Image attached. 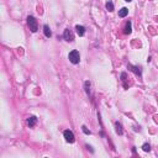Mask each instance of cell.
I'll list each match as a JSON object with an SVG mask.
<instances>
[{
  "mask_svg": "<svg viewBox=\"0 0 158 158\" xmlns=\"http://www.w3.org/2000/svg\"><path fill=\"white\" fill-rule=\"evenodd\" d=\"M63 37H64V40L65 41H68V42H73V41H74V35H73L72 30H69V28H65L64 30Z\"/></svg>",
  "mask_w": 158,
  "mask_h": 158,
  "instance_id": "cell-3",
  "label": "cell"
},
{
  "mask_svg": "<svg viewBox=\"0 0 158 158\" xmlns=\"http://www.w3.org/2000/svg\"><path fill=\"white\" fill-rule=\"evenodd\" d=\"M131 32H132V25H131V21H127L126 25H125V28H124V33L130 35Z\"/></svg>",
  "mask_w": 158,
  "mask_h": 158,
  "instance_id": "cell-6",
  "label": "cell"
},
{
  "mask_svg": "<svg viewBox=\"0 0 158 158\" xmlns=\"http://www.w3.org/2000/svg\"><path fill=\"white\" fill-rule=\"evenodd\" d=\"M127 14H129V9H127V8H122V9L119 11V16H120V17L127 16Z\"/></svg>",
  "mask_w": 158,
  "mask_h": 158,
  "instance_id": "cell-10",
  "label": "cell"
},
{
  "mask_svg": "<svg viewBox=\"0 0 158 158\" xmlns=\"http://www.w3.org/2000/svg\"><path fill=\"white\" fill-rule=\"evenodd\" d=\"M142 149H143L145 152H149V151H151V146H149L148 143H145V145L142 146Z\"/></svg>",
  "mask_w": 158,
  "mask_h": 158,
  "instance_id": "cell-14",
  "label": "cell"
},
{
  "mask_svg": "<svg viewBox=\"0 0 158 158\" xmlns=\"http://www.w3.org/2000/svg\"><path fill=\"white\" fill-rule=\"evenodd\" d=\"M115 127H116V132H117L119 135H122V133H124V131H122V126H121L120 122H115Z\"/></svg>",
  "mask_w": 158,
  "mask_h": 158,
  "instance_id": "cell-11",
  "label": "cell"
},
{
  "mask_svg": "<svg viewBox=\"0 0 158 158\" xmlns=\"http://www.w3.org/2000/svg\"><path fill=\"white\" fill-rule=\"evenodd\" d=\"M75 32H77L79 36H84V33H85V27L82 26V25H77V26H75Z\"/></svg>",
  "mask_w": 158,
  "mask_h": 158,
  "instance_id": "cell-7",
  "label": "cell"
},
{
  "mask_svg": "<svg viewBox=\"0 0 158 158\" xmlns=\"http://www.w3.org/2000/svg\"><path fill=\"white\" fill-rule=\"evenodd\" d=\"M63 135H64V138L67 142H69V143H73L75 141V137L74 135H73V132L71 130H65L64 132H63Z\"/></svg>",
  "mask_w": 158,
  "mask_h": 158,
  "instance_id": "cell-4",
  "label": "cell"
},
{
  "mask_svg": "<svg viewBox=\"0 0 158 158\" xmlns=\"http://www.w3.org/2000/svg\"><path fill=\"white\" fill-rule=\"evenodd\" d=\"M43 32H45V36L48 38L52 36V31H51V28H49L48 25H45V26H43Z\"/></svg>",
  "mask_w": 158,
  "mask_h": 158,
  "instance_id": "cell-9",
  "label": "cell"
},
{
  "mask_svg": "<svg viewBox=\"0 0 158 158\" xmlns=\"http://www.w3.org/2000/svg\"><path fill=\"white\" fill-rule=\"evenodd\" d=\"M125 1H127V3H130V1H131V0H125Z\"/></svg>",
  "mask_w": 158,
  "mask_h": 158,
  "instance_id": "cell-16",
  "label": "cell"
},
{
  "mask_svg": "<svg viewBox=\"0 0 158 158\" xmlns=\"http://www.w3.org/2000/svg\"><path fill=\"white\" fill-rule=\"evenodd\" d=\"M27 26L31 30V32H37L38 30L37 20L35 19L33 16H27Z\"/></svg>",
  "mask_w": 158,
  "mask_h": 158,
  "instance_id": "cell-1",
  "label": "cell"
},
{
  "mask_svg": "<svg viewBox=\"0 0 158 158\" xmlns=\"http://www.w3.org/2000/svg\"><path fill=\"white\" fill-rule=\"evenodd\" d=\"M68 58H69L71 63H73V64H78V63H79V61H80V56H79V52H78V51H75V49H73L72 52H69V55H68Z\"/></svg>",
  "mask_w": 158,
  "mask_h": 158,
  "instance_id": "cell-2",
  "label": "cell"
},
{
  "mask_svg": "<svg viewBox=\"0 0 158 158\" xmlns=\"http://www.w3.org/2000/svg\"><path fill=\"white\" fill-rule=\"evenodd\" d=\"M84 86H85V93H86V94L90 93V83H89L88 80L84 83Z\"/></svg>",
  "mask_w": 158,
  "mask_h": 158,
  "instance_id": "cell-13",
  "label": "cell"
},
{
  "mask_svg": "<svg viewBox=\"0 0 158 158\" xmlns=\"http://www.w3.org/2000/svg\"><path fill=\"white\" fill-rule=\"evenodd\" d=\"M36 122H37V119H36V116H30L27 119V125L30 127H33L35 125H36Z\"/></svg>",
  "mask_w": 158,
  "mask_h": 158,
  "instance_id": "cell-8",
  "label": "cell"
},
{
  "mask_svg": "<svg viewBox=\"0 0 158 158\" xmlns=\"http://www.w3.org/2000/svg\"><path fill=\"white\" fill-rule=\"evenodd\" d=\"M105 6H106V10H108V11H110V12L114 11V4H112L111 0H109V1L106 3V5H105Z\"/></svg>",
  "mask_w": 158,
  "mask_h": 158,
  "instance_id": "cell-12",
  "label": "cell"
},
{
  "mask_svg": "<svg viewBox=\"0 0 158 158\" xmlns=\"http://www.w3.org/2000/svg\"><path fill=\"white\" fill-rule=\"evenodd\" d=\"M127 69H130L131 72H133L136 75H138L141 78L142 75V71H141V67H137V65H132V64H127Z\"/></svg>",
  "mask_w": 158,
  "mask_h": 158,
  "instance_id": "cell-5",
  "label": "cell"
},
{
  "mask_svg": "<svg viewBox=\"0 0 158 158\" xmlns=\"http://www.w3.org/2000/svg\"><path fill=\"white\" fill-rule=\"evenodd\" d=\"M82 130H83V132L85 133V135H90V133H92L90 131H89L88 129H86V127H85V126H82Z\"/></svg>",
  "mask_w": 158,
  "mask_h": 158,
  "instance_id": "cell-15",
  "label": "cell"
}]
</instances>
